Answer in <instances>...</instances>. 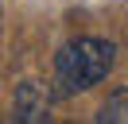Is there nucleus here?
<instances>
[{
	"label": "nucleus",
	"instance_id": "3",
	"mask_svg": "<svg viewBox=\"0 0 128 124\" xmlns=\"http://www.w3.org/2000/svg\"><path fill=\"white\" fill-rule=\"evenodd\" d=\"M97 120H101V124H128V89H116V93H112V97L101 105Z\"/></svg>",
	"mask_w": 128,
	"mask_h": 124
},
{
	"label": "nucleus",
	"instance_id": "1",
	"mask_svg": "<svg viewBox=\"0 0 128 124\" xmlns=\"http://www.w3.org/2000/svg\"><path fill=\"white\" fill-rule=\"evenodd\" d=\"M112 62H116V43H109L101 35L70 39L54 54V82L50 85L58 97H78L112 74Z\"/></svg>",
	"mask_w": 128,
	"mask_h": 124
},
{
	"label": "nucleus",
	"instance_id": "2",
	"mask_svg": "<svg viewBox=\"0 0 128 124\" xmlns=\"http://www.w3.org/2000/svg\"><path fill=\"white\" fill-rule=\"evenodd\" d=\"M50 97H58L54 85H43V82H20L16 89V120H47L50 116Z\"/></svg>",
	"mask_w": 128,
	"mask_h": 124
}]
</instances>
